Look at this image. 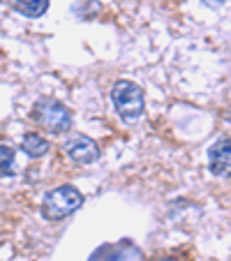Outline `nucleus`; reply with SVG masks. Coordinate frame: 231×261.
I'll use <instances>...</instances> for the list:
<instances>
[{
	"mask_svg": "<svg viewBox=\"0 0 231 261\" xmlns=\"http://www.w3.org/2000/svg\"><path fill=\"white\" fill-rule=\"evenodd\" d=\"M111 102L116 107V114L130 123V120H139L146 111V97H143L141 86H137L134 81L120 79L113 84L111 88Z\"/></svg>",
	"mask_w": 231,
	"mask_h": 261,
	"instance_id": "obj_1",
	"label": "nucleus"
},
{
	"mask_svg": "<svg viewBox=\"0 0 231 261\" xmlns=\"http://www.w3.org/2000/svg\"><path fill=\"white\" fill-rule=\"evenodd\" d=\"M84 206V194L74 185H60L56 190H49L42 199V215L46 220H63L69 217L74 211Z\"/></svg>",
	"mask_w": 231,
	"mask_h": 261,
	"instance_id": "obj_2",
	"label": "nucleus"
},
{
	"mask_svg": "<svg viewBox=\"0 0 231 261\" xmlns=\"http://www.w3.org/2000/svg\"><path fill=\"white\" fill-rule=\"evenodd\" d=\"M33 118L51 134H65L72 129V111L54 97H42L33 109Z\"/></svg>",
	"mask_w": 231,
	"mask_h": 261,
	"instance_id": "obj_3",
	"label": "nucleus"
},
{
	"mask_svg": "<svg viewBox=\"0 0 231 261\" xmlns=\"http://www.w3.org/2000/svg\"><path fill=\"white\" fill-rule=\"evenodd\" d=\"M63 150L76 164H93L99 160L97 143L90 137H86V134H72V137H67L63 143Z\"/></svg>",
	"mask_w": 231,
	"mask_h": 261,
	"instance_id": "obj_4",
	"label": "nucleus"
},
{
	"mask_svg": "<svg viewBox=\"0 0 231 261\" xmlns=\"http://www.w3.org/2000/svg\"><path fill=\"white\" fill-rule=\"evenodd\" d=\"M229 162H231V150H229V137L217 139L215 143L208 150V169H211L215 176L229 171Z\"/></svg>",
	"mask_w": 231,
	"mask_h": 261,
	"instance_id": "obj_5",
	"label": "nucleus"
},
{
	"mask_svg": "<svg viewBox=\"0 0 231 261\" xmlns=\"http://www.w3.org/2000/svg\"><path fill=\"white\" fill-rule=\"evenodd\" d=\"M49 141H46L42 134H37V132H28L23 137V141H21V150H23L28 158H33V160H37V158H44L46 153H49Z\"/></svg>",
	"mask_w": 231,
	"mask_h": 261,
	"instance_id": "obj_6",
	"label": "nucleus"
},
{
	"mask_svg": "<svg viewBox=\"0 0 231 261\" xmlns=\"http://www.w3.org/2000/svg\"><path fill=\"white\" fill-rule=\"evenodd\" d=\"M12 5V10H16L19 14L30 16V19H37L49 10V0H7Z\"/></svg>",
	"mask_w": 231,
	"mask_h": 261,
	"instance_id": "obj_7",
	"label": "nucleus"
},
{
	"mask_svg": "<svg viewBox=\"0 0 231 261\" xmlns=\"http://www.w3.org/2000/svg\"><path fill=\"white\" fill-rule=\"evenodd\" d=\"M14 155H16L14 148L0 143V178L14 176Z\"/></svg>",
	"mask_w": 231,
	"mask_h": 261,
	"instance_id": "obj_8",
	"label": "nucleus"
},
{
	"mask_svg": "<svg viewBox=\"0 0 231 261\" xmlns=\"http://www.w3.org/2000/svg\"><path fill=\"white\" fill-rule=\"evenodd\" d=\"M206 7H213V10H220V7H224L226 0H201Z\"/></svg>",
	"mask_w": 231,
	"mask_h": 261,
	"instance_id": "obj_9",
	"label": "nucleus"
},
{
	"mask_svg": "<svg viewBox=\"0 0 231 261\" xmlns=\"http://www.w3.org/2000/svg\"><path fill=\"white\" fill-rule=\"evenodd\" d=\"M152 261H176V259H171V256H167V259H152Z\"/></svg>",
	"mask_w": 231,
	"mask_h": 261,
	"instance_id": "obj_10",
	"label": "nucleus"
}]
</instances>
